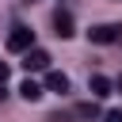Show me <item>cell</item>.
<instances>
[{
	"label": "cell",
	"instance_id": "cell-12",
	"mask_svg": "<svg viewBox=\"0 0 122 122\" xmlns=\"http://www.w3.org/2000/svg\"><path fill=\"white\" fill-rule=\"evenodd\" d=\"M27 4H34V0H27Z\"/></svg>",
	"mask_w": 122,
	"mask_h": 122
},
{
	"label": "cell",
	"instance_id": "cell-10",
	"mask_svg": "<svg viewBox=\"0 0 122 122\" xmlns=\"http://www.w3.org/2000/svg\"><path fill=\"white\" fill-rule=\"evenodd\" d=\"M0 80H8V65L4 61H0Z\"/></svg>",
	"mask_w": 122,
	"mask_h": 122
},
{
	"label": "cell",
	"instance_id": "cell-6",
	"mask_svg": "<svg viewBox=\"0 0 122 122\" xmlns=\"http://www.w3.org/2000/svg\"><path fill=\"white\" fill-rule=\"evenodd\" d=\"M42 92H46V88H42L38 80H30V76H27L23 84H19V95H23L27 103H38V99H42Z\"/></svg>",
	"mask_w": 122,
	"mask_h": 122
},
{
	"label": "cell",
	"instance_id": "cell-1",
	"mask_svg": "<svg viewBox=\"0 0 122 122\" xmlns=\"http://www.w3.org/2000/svg\"><path fill=\"white\" fill-rule=\"evenodd\" d=\"M118 38H122V27H114V23H95L88 30V42H95V46H111Z\"/></svg>",
	"mask_w": 122,
	"mask_h": 122
},
{
	"label": "cell",
	"instance_id": "cell-9",
	"mask_svg": "<svg viewBox=\"0 0 122 122\" xmlns=\"http://www.w3.org/2000/svg\"><path fill=\"white\" fill-rule=\"evenodd\" d=\"M103 122H122V111H107V114H103Z\"/></svg>",
	"mask_w": 122,
	"mask_h": 122
},
{
	"label": "cell",
	"instance_id": "cell-3",
	"mask_svg": "<svg viewBox=\"0 0 122 122\" xmlns=\"http://www.w3.org/2000/svg\"><path fill=\"white\" fill-rule=\"evenodd\" d=\"M23 69H27V72H46V69H50V53L38 50V46H30V50L23 53Z\"/></svg>",
	"mask_w": 122,
	"mask_h": 122
},
{
	"label": "cell",
	"instance_id": "cell-2",
	"mask_svg": "<svg viewBox=\"0 0 122 122\" xmlns=\"http://www.w3.org/2000/svg\"><path fill=\"white\" fill-rule=\"evenodd\" d=\"M34 46V30L30 27H11V34H8V50L11 53H27Z\"/></svg>",
	"mask_w": 122,
	"mask_h": 122
},
{
	"label": "cell",
	"instance_id": "cell-5",
	"mask_svg": "<svg viewBox=\"0 0 122 122\" xmlns=\"http://www.w3.org/2000/svg\"><path fill=\"white\" fill-rule=\"evenodd\" d=\"M42 88L61 95V92H69V76H65V72H57V69H46V84H42Z\"/></svg>",
	"mask_w": 122,
	"mask_h": 122
},
{
	"label": "cell",
	"instance_id": "cell-11",
	"mask_svg": "<svg viewBox=\"0 0 122 122\" xmlns=\"http://www.w3.org/2000/svg\"><path fill=\"white\" fill-rule=\"evenodd\" d=\"M118 88H122V80H118Z\"/></svg>",
	"mask_w": 122,
	"mask_h": 122
},
{
	"label": "cell",
	"instance_id": "cell-4",
	"mask_svg": "<svg viewBox=\"0 0 122 122\" xmlns=\"http://www.w3.org/2000/svg\"><path fill=\"white\" fill-rule=\"evenodd\" d=\"M53 34H57V38H72V34H76V30H72V15L61 11V8L53 11Z\"/></svg>",
	"mask_w": 122,
	"mask_h": 122
},
{
	"label": "cell",
	"instance_id": "cell-8",
	"mask_svg": "<svg viewBox=\"0 0 122 122\" xmlns=\"http://www.w3.org/2000/svg\"><path fill=\"white\" fill-rule=\"evenodd\" d=\"M72 114H76V118H99V107H95V103H80Z\"/></svg>",
	"mask_w": 122,
	"mask_h": 122
},
{
	"label": "cell",
	"instance_id": "cell-7",
	"mask_svg": "<svg viewBox=\"0 0 122 122\" xmlns=\"http://www.w3.org/2000/svg\"><path fill=\"white\" fill-rule=\"evenodd\" d=\"M111 88H114V84H111L107 76H99V72H95V76L88 80V92H92L95 99H103V95H111Z\"/></svg>",
	"mask_w": 122,
	"mask_h": 122
}]
</instances>
